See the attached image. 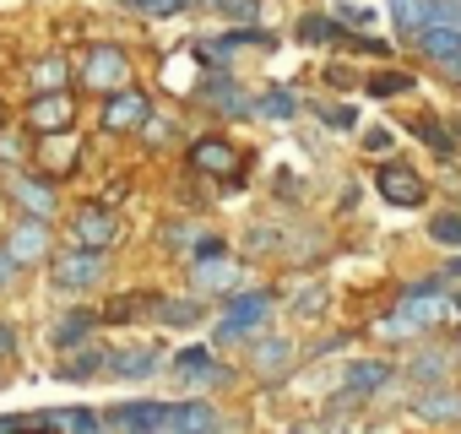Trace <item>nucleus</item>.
<instances>
[{
	"label": "nucleus",
	"instance_id": "nucleus-1",
	"mask_svg": "<svg viewBox=\"0 0 461 434\" xmlns=\"http://www.w3.org/2000/svg\"><path fill=\"white\" fill-rule=\"evenodd\" d=\"M125 77H131L125 50H114V44H93L82 82H87V87H98V93H125Z\"/></svg>",
	"mask_w": 461,
	"mask_h": 434
},
{
	"label": "nucleus",
	"instance_id": "nucleus-2",
	"mask_svg": "<svg viewBox=\"0 0 461 434\" xmlns=\"http://www.w3.org/2000/svg\"><path fill=\"white\" fill-rule=\"evenodd\" d=\"M267 310H272V294H240V299H228V315H222L217 337H222V342L245 337L250 326H261V321H267Z\"/></svg>",
	"mask_w": 461,
	"mask_h": 434
},
{
	"label": "nucleus",
	"instance_id": "nucleus-3",
	"mask_svg": "<svg viewBox=\"0 0 461 434\" xmlns=\"http://www.w3.org/2000/svg\"><path fill=\"white\" fill-rule=\"evenodd\" d=\"M114 234H120V223H114L109 212H98V206H87V212L71 217V240H77L82 250H98V256H104V250L114 245Z\"/></svg>",
	"mask_w": 461,
	"mask_h": 434
},
{
	"label": "nucleus",
	"instance_id": "nucleus-4",
	"mask_svg": "<svg viewBox=\"0 0 461 434\" xmlns=\"http://www.w3.org/2000/svg\"><path fill=\"white\" fill-rule=\"evenodd\" d=\"M380 195L396 201V206H423L429 190H423V179H418L407 163H385V168H380Z\"/></svg>",
	"mask_w": 461,
	"mask_h": 434
},
{
	"label": "nucleus",
	"instance_id": "nucleus-5",
	"mask_svg": "<svg viewBox=\"0 0 461 434\" xmlns=\"http://www.w3.org/2000/svg\"><path fill=\"white\" fill-rule=\"evenodd\" d=\"M109 418H114L120 429H136V434H158V429H168L174 407H163V402H120Z\"/></svg>",
	"mask_w": 461,
	"mask_h": 434
},
{
	"label": "nucleus",
	"instance_id": "nucleus-6",
	"mask_svg": "<svg viewBox=\"0 0 461 434\" xmlns=\"http://www.w3.org/2000/svg\"><path fill=\"white\" fill-rule=\"evenodd\" d=\"M98 277H104V256H98V250H77V256L55 261V283L71 288V294H77V288H93Z\"/></svg>",
	"mask_w": 461,
	"mask_h": 434
},
{
	"label": "nucleus",
	"instance_id": "nucleus-7",
	"mask_svg": "<svg viewBox=\"0 0 461 434\" xmlns=\"http://www.w3.org/2000/svg\"><path fill=\"white\" fill-rule=\"evenodd\" d=\"M28 125H33L39 136L66 131V125H71V93H44V98H33V104H28Z\"/></svg>",
	"mask_w": 461,
	"mask_h": 434
},
{
	"label": "nucleus",
	"instance_id": "nucleus-8",
	"mask_svg": "<svg viewBox=\"0 0 461 434\" xmlns=\"http://www.w3.org/2000/svg\"><path fill=\"white\" fill-rule=\"evenodd\" d=\"M131 125H147V98L141 93H109L104 104V131H131Z\"/></svg>",
	"mask_w": 461,
	"mask_h": 434
},
{
	"label": "nucleus",
	"instance_id": "nucleus-9",
	"mask_svg": "<svg viewBox=\"0 0 461 434\" xmlns=\"http://www.w3.org/2000/svg\"><path fill=\"white\" fill-rule=\"evenodd\" d=\"M418 50H423L434 66L461 71V28H423V33H418Z\"/></svg>",
	"mask_w": 461,
	"mask_h": 434
},
{
	"label": "nucleus",
	"instance_id": "nucleus-10",
	"mask_svg": "<svg viewBox=\"0 0 461 434\" xmlns=\"http://www.w3.org/2000/svg\"><path fill=\"white\" fill-rule=\"evenodd\" d=\"M190 163H195L201 174H234V168H240V152L228 147V141H195V147H190Z\"/></svg>",
	"mask_w": 461,
	"mask_h": 434
},
{
	"label": "nucleus",
	"instance_id": "nucleus-11",
	"mask_svg": "<svg viewBox=\"0 0 461 434\" xmlns=\"http://www.w3.org/2000/svg\"><path fill=\"white\" fill-rule=\"evenodd\" d=\"M17 261H44L50 256V229H44V217H33V223H23L17 234H12V245H6Z\"/></svg>",
	"mask_w": 461,
	"mask_h": 434
},
{
	"label": "nucleus",
	"instance_id": "nucleus-12",
	"mask_svg": "<svg viewBox=\"0 0 461 434\" xmlns=\"http://www.w3.org/2000/svg\"><path fill=\"white\" fill-rule=\"evenodd\" d=\"M391 23H396V33H423V28H434V0H391Z\"/></svg>",
	"mask_w": 461,
	"mask_h": 434
},
{
	"label": "nucleus",
	"instance_id": "nucleus-13",
	"mask_svg": "<svg viewBox=\"0 0 461 434\" xmlns=\"http://www.w3.org/2000/svg\"><path fill=\"white\" fill-rule=\"evenodd\" d=\"M168 429L174 434H217V412L206 402H179L174 418H168Z\"/></svg>",
	"mask_w": 461,
	"mask_h": 434
},
{
	"label": "nucleus",
	"instance_id": "nucleus-14",
	"mask_svg": "<svg viewBox=\"0 0 461 434\" xmlns=\"http://www.w3.org/2000/svg\"><path fill=\"white\" fill-rule=\"evenodd\" d=\"M66 163H77V136L71 131H50L44 147H39V168L44 174H60Z\"/></svg>",
	"mask_w": 461,
	"mask_h": 434
},
{
	"label": "nucleus",
	"instance_id": "nucleus-15",
	"mask_svg": "<svg viewBox=\"0 0 461 434\" xmlns=\"http://www.w3.org/2000/svg\"><path fill=\"white\" fill-rule=\"evenodd\" d=\"M12 195H17L33 217H50V212H55V190H50L44 179H33V174H17V179H12Z\"/></svg>",
	"mask_w": 461,
	"mask_h": 434
},
{
	"label": "nucleus",
	"instance_id": "nucleus-16",
	"mask_svg": "<svg viewBox=\"0 0 461 434\" xmlns=\"http://www.w3.org/2000/svg\"><path fill=\"white\" fill-rule=\"evenodd\" d=\"M385 380H391V364H375V358H369V364H353L342 385H348V396H375Z\"/></svg>",
	"mask_w": 461,
	"mask_h": 434
},
{
	"label": "nucleus",
	"instance_id": "nucleus-17",
	"mask_svg": "<svg viewBox=\"0 0 461 434\" xmlns=\"http://www.w3.org/2000/svg\"><path fill=\"white\" fill-rule=\"evenodd\" d=\"M152 369H158V348H131V353H114L109 358V375H125V380L152 375Z\"/></svg>",
	"mask_w": 461,
	"mask_h": 434
},
{
	"label": "nucleus",
	"instance_id": "nucleus-18",
	"mask_svg": "<svg viewBox=\"0 0 461 434\" xmlns=\"http://www.w3.org/2000/svg\"><path fill=\"white\" fill-rule=\"evenodd\" d=\"M288 358H294V348H288L283 337H267V342L256 348V369H261V375H277V369H288Z\"/></svg>",
	"mask_w": 461,
	"mask_h": 434
},
{
	"label": "nucleus",
	"instance_id": "nucleus-19",
	"mask_svg": "<svg viewBox=\"0 0 461 434\" xmlns=\"http://www.w3.org/2000/svg\"><path fill=\"white\" fill-rule=\"evenodd\" d=\"M418 412H423V418H445V423H456V418H461V396H450V391H439V396L423 391V396H418Z\"/></svg>",
	"mask_w": 461,
	"mask_h": 434
},
{
	"label": "nucleus",
	"instance_id": "nucleus-20",
	"mask_svg": "<svg viewBox=\"0 0 461 434\" xmlns=\"http://www.w3.org/2000/svg\"><path fill=\"white\" fill-rule=\"evenodd\" d=\"M44 423H55V429H66V434H98V418H93L87 407H60V412H50Z\"/></svg>",
	"mask_w": 461,
	"mask_h": 434
},
{
	"label": "nucleus",
	"instance_id": "nucleus-21",
	"mask_svg": "<svg viewBox=\"0 0 461 434\" xmlns=\"http://www.w3.org/2000/svg\"><path fill=\"white\" fill-rule=\"evenodd\" d=\"M190 272H195L201 288H228V283H234V261H195Z\"/></svg>",
	"mask_w": 461,
	"mask_h": 434
},
{
	"label": "nucleus",
	"instance_id": "nucleus-22",
	"mask_svg": "<svg viewBox=\"0 0 461 434\" xmlns=\"http://www.w3.org/2000/svg\"><path fill=\"white\" fill-rule=\"evenodd\" d=\"M418 82L407 77V71H380L375 82H369V93H380V98H396V93H412Z\"/></svg>",
	"mask_w": 461,
	"mask_h": 434
},
{
	"label": "nucleus",
	"instance_id": "nucleus-23",
	"mask_svg": "<svg viewBox=\"0 0 461 434\" xmlns=\"http://www.w3.org/2000/svg\"><path fill=\"white\" fill-rule=\"evenodd\" d=\"M33 82H39L44 93H60V87H66V60H44V66H33Z\"/></svg>",
	"mask_w": 461,
	"mask_h": 434
},
{
	"label": "nucleus",
	"instance_id": "nucleus-24",
	"mask_svg": "<svg viewBox=\"0 0 461 434\" xmlns=\"http://www.w3.org/2000/svg\"><path fill=\"white\" fill-rule=\"evenodd\" d=\"M87 326H93V315H66V321L55 326V342H60V348H66V342H82Z\"/></svg>",
	"mask_w": 461,
	"mask_h": 434
},
{
	"label": "nucleus",
	"instance_id": "nucleus-25",
	"mask_svg": "<svg viewBox=\"0 0 461 434\" xmlns=\"http://www.w3.org/2000/svg\"><path fill=\"white\" fill-rule=\"evenodd\" d=\"M429 234H434L439 245H461V217H456V212H445V217H434V223H429Z\"/></svg>",
	"mask_w": 461,
	"mask_h": 434
},
{
	"label": "nucleus",
	"instance_id": "nucleus-26",
	"mask_svg": "<svg viewBox=\"0 0 461 434\" xmlns=\"http://www.w3.org/2000/svg\"><path fill=\"white\" fill-rule=\"evenodd\" d=\"M206 98H212L217 109H234V114L245 109V98H240V93H228V82H206Z\"/></svg>",
	"mask_w": 461,
	"mask_h": 434
},
{
	"label": "nucleus",
	"instance_id": "nucleus-27",
	"mask_svg": "<svg viewBox=\"0 0 461 434\" xmlns=\"http://www.w3.org/2000/svg\"><path fill=\"white\" fill-rule=\"evenodd\" d=\"M434 28H461V0H434Z\"/></svg>",
	"mask_w": 461,
	"mask_h": 434
},
{
	"label": "nucleus",
	"instance_id": "nucleus-28",
	"mask_svg": "<svg viewBox=\"0 0 461 434\" xmlns=\"http://www.w3.org/2000/svg\"><path fill=\"white\" fill-rule=\"evenodd\" d=\"M179 369H185V375H201V369H212L206 348H185V353H179Z\"/></svg>",
	"mask_w": 461,
	"mask_h": 434
},
{
	"label": "nucleus",
	"instance_id": "nucleus-29",
	"mask_svg": "<svg viewBox=\"0 0 461 434\" xmlns=\"http://www.w3.org/2000/svg\"><path fill=\"white\" fill-rule=\"evenodd\" d=\"M418 136H423L429 147H439V152H450V136H445V131H439L434 120H418Z\"/></svg>",
	"mask_w": 461,
	"mask_h": 434
},
{
	"label": "nucleus",
	"instance_id": "nucleus-30",
	"mask_svg": "<svg viewBox=\"0 0 461 434\" xmlns=\"http://www.w3.org/2000/svg\"><path fill=\"white\" fill-rule=\"evenodd\" d=\"M195 315H201V310H195V304H185V299H179V304H168V310H163V321H168V326H190V321H195Z\"/></svg>",
	"mask_w": 461,
	"mask_h": 434
},
{
	"label": "nucleus",
	"instance_id": "nucleus-31",
	"mask_svg": "<svg viewBox=\"0 0 461 434\" xmlns=\"http://www.w3.org/2000/svg\"><path fill=\"white\" fill-rule=\"evenodd\" d=\"M299 39H331V23L326 17H304L299 23Z\"/></svg>",
	"mask_w": 461,
	"mask_h": 434
},
{
	"label": "nucleus",
	"instance_id": "nucleus-32",
	"mask_svg": "<svg viewBox=\"0 0 461 434\" xmlns=\"http://www.w3.org/2000/svg\"><path fill=\"white\" fill-rule=\"evenodd\" d=\"M261 109L267 114H294V98L288 93H272V98H261Z\"/></svg>",
	"mask_w": 461,
	"mask_h": 434
},
{
	"label": "nucleus",
	"instance_id": "nucleus-33",
	"mask_svg": "<svg viewBox=\"0 0 461 434\" xmlns=\"http://www.w3.org/2000/svg\"><path fill=\"white\" fill-rule=\"evenodd\" d=\"M418 375H423V380L445 375V358H439V353H423V358H418Z\"/></svg>",
	"mask_w": 461,
	"mask_h": 434
},
{
	"label": "nucleus",
	"instance_id": "nucleus-34",
	"mask_svg": "<svg viewBox=\"0 0 461 434\" xmlns=\"http://www.w3.org/2000/svg\"><path fill=\"white\" fill-rule=\"evenodd\" d=\"M222 6H228V17H240V23L256 17V0H222Z\"/></svg>",
	"mask_w": 461,
	"mask_h": 434
},
{
	"label": "nucleus",
	"instance_id": "nucleus-35",
	"mask_svg": "<svg viewBox=\"0 0 461 434\" xmlns=\"http://www.w3.org/2000/svg\"><path fill=\"white\" fill-rule=\"evenodd\" d=\"M17 267H23V261H17V256H12V250H0V288H6V283H12V277H17Z\"/></svg>",
	"mask_w": 461,
	"mask_h": 434
},
{
	"label": "nucleus",
	"instance_id": "nucleus-36",
	"mask_svg": "<svg viewBox=\"0 0 461 434\" xmlns=\"http://www.w3.org/2000/svg\"><path fill=\"white\" fill-rule=\"evenodd\" d=\"M364 147H369V152H385V147H391V136H385V131H369V136H364Z\"/></svg>",
	"mask_w": 461,
	"mask_h": 434
},
{
	"label": "nucleus",
	"instance_id": "nucleus-37",
	"mask_svg": "<svg viewBox=\"0 0 461 434\" xmlns=\"http://www.w3.org/2000/svg\"><path fill=\"white\" fill-rule=\"evenodd\" d=\"M321 114H326L331 125H353V109H321Z\"/></svg>",
	"mask_w": 461,
	"mask_h": 434
},
{
	"label": "nucleus",
	"instance_id": "nucleus-38",
	"mask_svg": "<svg viewBox=\"0 0 461 434\" xmlns=\"http://www.w3.org/2000/svg\"><path fill=\"white\" fill-rule=\"evenodd\" d=\"M17 348V337H12V326H0V353H12Z\"/></svg>",
	"mask_w": 461,
	"mask_h": 434
},
{
	"label": "nucleus",
	"instance_id": "nucleus-39",
	"mask_svg": "<svg viewBox=\"0 0 461 434\" xmlns=\"http://www.w3.org/2000/svg\"><path fill=\"white\" fill-rule=\"evenodd\" d=\"M17 429V418H0V434H12Z\"/></svg>",
	"mask_w": 461,
	"mask_h": 434
},
{
	"label": "nucleus",
	"instance_id": "nucleus-40",
	"mask_svg": "<svg viewBox=\"0 0 461 434\" xmlns=\"http://www.w3.org/2000/svg\"><path fill=\"white\" fill-rule=\"evenodd\" d=\"M450 272H456V277H461V261H456V267H450Z\"/></svg>",
	"mask_w": 461,
	"mask_h": 434
},
{
	"label": "nucleus",
	"instance_id": "nucleus-41",
	"mask_svg": "<svg viewBox=\"0 0 461 434\" xmlns=\"http://www.w3.org/2000/svg\"><path fill=\"white\" fill-rule=\"evenodd\" d=\"M456 310H461V299H456Z\"/></svg>",
	"mask_w": 461,
	"mask_h": 434
},
{
	"label": "nucleus",
	"instance_id": "nucleus-42",
	"mask_svg": "<svg viewBox=\"0 0 461 434\" xmlns=\"http://www.w3.org/2000/svg\"><path fill=\"white\" fill-rule=\"evenodd\" d=\"M28 434H39V429H28Z\"/></svg>",
	"mask_w": 461,
	"mask_h": 434
}]
</instances>
